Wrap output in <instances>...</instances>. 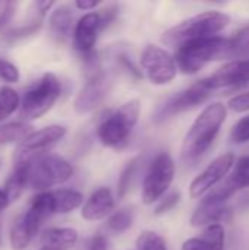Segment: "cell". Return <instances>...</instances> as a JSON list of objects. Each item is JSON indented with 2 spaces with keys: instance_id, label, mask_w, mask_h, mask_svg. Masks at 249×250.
<instances>
[{
  "instance_id": "cell-1",
  "label": "cell",
  "mask_w": 249,
  "mask_h": 250,
  "mask_svg": "<svg viewBox=\"0 0 249 250\" xmlns=\"http://www.w3.org/2000/svg\"><path fill=\"white\" fill-rule=\"evenodd\" d=\"M226 116L227 108L222 103H213L201 111L183 138L181 149V157L183 161L192 163L207 152L216 141Z\"/></svg>"
},
{
  "instance_id": "cell-2",
  "label": "cell",
  "mask_w": 249,
  "mask_h": 250,
  "mask_svg": "<svg viewBox=\"0 0 249 250\" xmlns=\"http://www.w3.org/2000/svg\"><path fill=\"white\" fill-rule=\"evenodd\" d=\"M230 22V18L219 10H207L201 12L195 16L181 21L175 26L169 28L163 35V44L169 47L179 48L181 45L201 38L217 37Z\"/></svg>"
},
{
  "instance_id": "cell-3",
  "label": "cell",
  "mask_w": 249,
  "mask_h": 250,
  "mask_svg": "<svg viewBox=\"0 0 249 250\" xmlns=\"http://www.w3.org/2000/svg\"><path fill=\"white\" fill-rule=\"evenodd\" d=\"M227 48L229 40L219 35L189 41L178 48L175 56L176 67L183 75H194L210 62L227 59Z\"/></svg>"
},
{
  "instance_id": "cell-4",
  "label": "cell",
  "mask_w": 249,
  "mask_h": 250,
  "mask_svg": "<svg viewBox=\"0 0 249 250\" xmlns=\"http://www.w3.org/2000/svg\"><path fill=\"white\" fill-rule=\"evenodd\" d=\"M141 114V103L134 98L110 113L97 129V136L106 148L119 149L126 145Z\"/></svg>"
},
{
  "instance_id": "cell-5",
  "label": "cell",
  "mask_w": 249,
  "mask_h": 250,
  "mask_svg": "<svg viewBox=\"0 0 249 250\" xmlns=\"http://www.w3.org/2000/svg\"><path fill=\"white\" fill-rule=\"evenodd\" d=\"M62 94V82L59 78L47 72L44 73L22 97L19 104L21 122H32L48 113Z\"/></svg>"
},
{
  "instance_id": "cell-6",
  "label": "cell",
  "mask_w": 249,
  "mask_h": 250,
  "mask_svg": "<svg viewBox=\"0 0 249 250\" xmlns=\"http://www.w3.org/2000/svg\"><path fill=\"white\" fill-rule=\"evenodd\" d=\"M73 176L72 164L57 154H41L31 160L28 188L44 192L66 183Z\"/></svg>"
},
{
  "instance_id": "cell-7",
  "label": "cell",
  "mask_w": 249,
  "mask_h": 250,
  "mask_svg": "<svg viewBox=\"0 0 249 250\" xmlns=\"http://www.w3.org/2000/svg\"><path fill=\"white\" fill-rule=\"evenodd\" d=\"M175 179V163L167 152H160L151 161L142 182L141 198L145 205H153L167 192Z\"/></svg>"
},
{
  "instance_id": "cell-8",
  "label": "cell",
  "mask_w": 249,
  "mask_h": 250,
  "mask_svg": "<svg viewBox=\"0 0 249 250\" xmlns=\"http://www.w3.org/2000/svg\"><path fill=\"white\" fill-rule=\"evenodd\" d=\"M236 190L238 189L227 179L219 188H214L210 192H207L205 198L200 202V205L195 208L191 217V226L203 227L226 220L230 212L229 208L226 207V202Z\"/></svg>"
},
{
  "instance_id": "cell-9",
  "label": "cell",
  "mask_w": 249,
  "mask_h": 250,
  "mask_svg": "<svg viewBox=\"0 0 249 250\" xmlns=\"http://www.w3.org/2000/svg\"><path fill=\"white\" fill-rule=\"evenodd\" d=\"M213 94V89L208 86L207 79H201L191 85L189 88L175 94L169 100H166L156 111L154 114V122L161 123L176 114L189 111L200 104L205 103Z\"/></svg>"
},
{
  "instance_id": "cell-10",
  "label": "cell",
  "mask_w": 249,
  "mask_h": 250,
  "mask_svg": "<svg viewBox=\"0 0 249 250\" xmlns=\"http://www.w3.org/2000/svg\"><path fill=\"white\" fill-rule=\"evenodd\" d=\"M141 66L153 85H167L178 75L175 57L167 50L154 44L144 48L141 54Z\"/></svg>"
},
{
  "instance_id": "cell-11",
  "label": "cell",
  "mask_w": 249,
  "mask_h": 250,
  "mask_svg": "<svg viewBox=\"0 0 249 250\" xmlns=\"http://www.w3.org/2000/svg\"><path fill=\"white\" fill-rule=\"evenodd\" d=\"M68 129L62 125H50L38 130H32L18 146L15 160H28L44 154L43 151L57 144L66 136Z\"/></svg>"
},
{
  "instance_id": "cell-12",
  "label": "cell",
  "mask_w": 249,
  "mask_h": 250,
  "mask_svg": "<svg viewBox=\"0 0 249 250\" xmlns=\"http://www.w3.org/2000/svg\"><path fill=\"white\" fill-rule=\"evenodd\" d=\"M235 155L232 152H226L210 163V166L201 171L189 186L191 198H201L207 192H210L233 167Z\"/></svg>"
},
{
  "instance_id": "cell-13",
  "label": "cell",
  "mask_w": 249,
  "mask_h": 250,
  "mask_svg": "<svg viewBox=\"0 0 249 250\" xmlns=\"http://www.w3.org/2000/svg\"><path fill=\"white\" fill-rule=\"evenodd\" d=\"M109 89L110 79L106 76V73L101 72L88 78L87 83L73 100V110L78 114H88L94 111L104 103L106 97L109 95Z\"/></svg>"
},
{
  "instance_id": "cell-14",
  "label": "cell",
  "mask_w": 249,
  "mask_h": 250,
  "mask_svg": "<svg viewBox=\"0 0 249 250\" xmlns=\"http://www.w3.org/2000/svg\"><path fill=\"white\" fill-rule=\"evenodd\" d=\"M103 21L98 12H88L75 23L73 28V45L84 56L94 51L100 31H103Z\"/></svg>"
},
{
  "instance_id": "cell-15",
  "label": "cell",
  "mask_w": 249,
  "mask_h": 250,
  "mask_svg": "<svg viewBox=\"0 0 249 250\" xmlns=\"http://www.w3.org/2000/svg\"><path fill=\"white\" fill-rule=\"evenodd\" d=\"M205 79L213 91L245 85L249 82V60H230Z\"/></svg>"
},
{
  "instance_id": "cell-16",
  "label": "cell",
  "mask_w": 249,
  "mask_h": 250,
  "mask_svg": "<svg viewBox=\"0 0 249 250\" xmlns=\"http://www.w3.org/2000/svg\"><path fill=\"white\" fill-rule=\"evenodd\" d=\"M114 209V196L109 188H98L91 193L81 208V217L87 221L107 218Z\"/></svg>"
},
{
  "instance_id": "cell-17",
  "label": "cell",
  "mask_w": 249,
  "mask_h": 250,
  "mask_svg": "<svg viewBox=\"0 0 249 250\" xmlns=\"http://www.w3.org/2000/svg\"><path fill=\"white\" fill-rule=\"evenodd\" d=\"M43 224L34 217L31 215L28 211H25L23 214H21L12 229H10V234H9V243L12 250H25L31 242L34 240V237L37 236L40 227Z\"/></svg>"
},
{
  "instance_id": "cell-18",
  "label": "cell",
  "mask_w": 249,
  "mask_h": 250,
  "mask_svg": "<svg viewBox=\"0 0 249 250\" xmlns=\"http://www.w3.org/2000/svg\"><path fill=\"white\" fill-rule=\"evenodd\" d=\"M73 26V13L69 4L57 6L48 18V29L53 40L57 42H65L72 35Z\"/></svg>"
},
{
  "instance_id": "cell-19",
  "label": "cell",
  "mask_w": 249,
  "mask_h": 250,
  "mask_svg": "<svg viewBox=\"0 0 249 250\" xmlns=\"http://www.w3.org/2000/svg\"><path fill=\"white\" fill-rule=\"evenodd\" d=\"M31 160H19L15 164V168L12 170L10 176L7 177L6 183H4V193L9 199V202H15L18 201L22 193L25 192V189L28 188V182H29V170H31Z\"/></svg>"
},
{
  "instance_id": "cell-20",
  "label": "cell",
  "mask_w": 249,
  "mask_h": 250,
  "mask_svg": "<svg viewBox=\"0 0 249 250\" xmlns=\"http://www.w3.org/2000/svg\"><path fill=\"white\" fill-rule=\"evenodd\" d=\"M79 242V234L70 227H51L41 236L43 250L73 249Z\"/></svg>"
},
{
  "instance_id": "cell-21",
  "label": "cell",
  "mask_w": 249,
  "mask_h": 250,
  "mask_svg": "<svg viewBox=\"0 0 249 250\" xmlns=\"http://www.w3.org/2000/svg\"><path fill=\"white\" fill-rule=\"evenodd\" d=\"M54 214H69L78 209L84 204V195L75 189H57L51 190Z\"/></svg>"
},
{
  "instance_id": "cell-22",
  "label": "cell",
  "mask_w": 249,
  "mask_h": 250,
  "mask_svg": "<svg viewBox=\"0 0 249 250\" xmlns=\"http://www.w3.org/2000/svg\"><path fill=\"white\" fill-rule=\"evenodd\" d=\"M32 132V126L25 122H10L0 126V145L22 142Z\"/></svg>"
},
{
  "instance_id": "cell-23",
  "label": "cell",
  "mask_w": 249,
  "mask_h": 250,
  "mask_svg": "<svg viewBox=\"0 0 249 250\" xmlns=\"http://www.w3.org/2000/svg\"><path fill=\"white\" fill-rule=\"evenodd\" d=\"M141 166V157H134L122 170L120 177L117 180V196L122 199L128 195V192L132 189L135 179H136V173L138 168Z\"/></svg>"
},
{
  "instance_id": "cell-24",
  "label": "cell",
  "mask_w": 249,
  "mask_h": 250,
  "mask_svg": "<svg viewBox=\"0 0 249 250\" xmlns=\"http://www.w3.org/2000/svg\"><path fill=\"white\" fill-rule=\"evenodd\" d=\"M134 224V212L129 208H123L112 214L106 223V229L113 234H122L128 231Z\"/></svg>"
},
{
  "instance_id": "cell-25",
  "label": "cell",
  "mask_w": 249,
  "mask_h": 250,
  "mask_svg": "<svg viewBox=\"0 0 249 250\" xmlns=\"http://www.w3.org/2000/svg\"><path fill=\"white\" fill-rule=\"evenodd\" d=\"M21 104L19 94L12 86H0V122L12 116Z\"/></svg>"
},
{
  "instance_id": "cell-26",
  "label": "cell",
  "mask_w": 249,
  "mask_h": 250,
  "mask_svg": "<svg viewBox=\"0 0 249 250\" xmlns=\"http://www.w3.org/2000/svg\"><path fill=\"white\" fill-rule=\"evenodd\" d=\"M249 56V26L242 28L229 40V48H227V59H238Z\"/></svg>"
},
{
  "instance_id": "cell-27",
  "label": "cell",
  "mask_w": 249,
  "mask_h": 250,
  "mask_svg": "<svg viewBox=\"0 0 249 250\" xmlns=\"http://www.w3.org/2000/svg\"><path fill=\"white\" fill-rule=\"evenodd\" d=\"M136 250H167L166 240L153 230L142 231L136 242H135Z\"/></svg>"
},
{
  "instance_id": "cell-28",
  "label": "cell",
  "mask_w": 249,
  "mask_h": 250,
  "mask_svg": "<svg viewBox=\"0 0 249 250\" xmlns=\"http://www.w3.org/2000/svg\"><path fill=\"white\" fill-rule=\"evenodd\" d=\"M201 239L213 250H223L225 248V229L220 223L210 224L203 231Z\"/></svg>"
},
{
  "instance_id": "cell-29",
  "label": "cell",
  "mask_w": 249,
  "mask_h": 250,
  "mask_svg": "<svg viewBox=\"0 0 249 250\" xmlns=\"http://www.w3.org/2000/svg\"><path fill=\"white\" fill-rule=\"evenodd\" d=\"M233 186L236 189H242V188H249V155L248 157H242L236 166H235V171L232 174V177L229 179Z\"/></svg>"
},
{
  "instance_id": "cell-30",
  "label": "cell",
  "mask_w": 249,
  "mask_h": 250,
  "mask_svg": "<svg viewBox=\"0 0 249 250\" xmlns=\"http://www.w3.org/2000/svg\"><path fill=\"white\" fill-rule=\"evenodd\" d=\"M40 28H41V21H31V22H28V23H25L22 26H18V28H13V29L7 31L4 34V38L9 42H15V41L22 40L25 37L34 35Z\"/></svg>"
},
{
  "instance_id": "cell-31",
  "label": "cell",
  "mask_w": 249,
  "mask_h": 250,
  "mask_svg": "<svg viewBox=\"0 0 249 250\" xmlns=\"http://www.w3.org/2000/svg\"><path fill=\"white\" fill-rule=\"evenodd\" d=\"M0 79L7 83H16L21 79L18 66L3 57H0Z\"/></svg>"
},
{
  "instance_id": "cell-32",
  "label": "cell",
  "mask_w": 249,
  "mask_h": 250,
  "mask_svg": "<svg viewBox=\"0 0 249 250\" xmlns=\"http://www.w3.org/2000/svg\"><path fill=\"white\" fill-rule=\"evenodd\" d=\"M230 141L233 144H245L249 141V114L235 123L230 132Z\"/></svg>"
},
{
  "instance_id": "cell-33",
  "label": "cell",
  "mask_w": 249,
  "mask_h": 250,
  "mask_svg": "<svg viewBox=\"0 0 249 250\" xmlns=\"http://www.w3.org/2000/svg\"><path fill=\"white\" fill-rule=\"evenodd\" d=\"M76 250H109V240L104 234H94L81 242Z\"/></svg>"
},
{
  "instance_id": "cell-34",
  "label": "cell",
  "mask_w": 249,
  "mask_h": 250,
  "mask_svg": "<svg viewBox=\"0 0 249 250\" xmlns=\"http://www.w3.org/2000/svg\"><path fill=\"white\" fill-rule=\"evenodd\" d=\"M181 201V193L179 192H172L169 195H166L163 199H160L158 205L154 209V214L156 215H163L169 211H172Z\"/></svg>"
},
{
  "instance_id": "cell-35",
  "label": "cell",
  "mask_w": 249,
  "mask_h": 250,
  "mask_svg": "<svg viewBox=\"0 0 249 250\" xmlns=\"http://www.w3.org/2000/svg\"><path fill=\"white\" fill-rule=\"evenodd\" d=\"M16 9H18V1L0 0V29L10 22Z\"/></svg>"
},
{
  "instance_id": "cell-36",
  "label": "cell",
  "mask_w": 249,
  "mask_h": 250,
  "mask_svg": "<svg viewBox=\"0 0 249 250\" xmlns=\"http://www.w3.org/2000/svg\"><path fill=\"white\" fill-rule=\"evenodd\" d=\"M229 108L235 113H242V111H248L249 110V91L242 92L236 97H233L229 101Z\"/></svg>"
},
{
  "instance_id": "cell-37",
  "label": "cell",
  "mask_w": 249,
  "mask_h": 250,
  "mask_svg": "<svg viewBox=\"0 0 249 250\" xmlns=\"http://www.w3.org/2000/svg\"><path fill=\"white\" fill-rule=\"evenodd\" d=\"M98 13L101 16V21H103V28L106 29L116 19V16L119 13V7H117V4H110V6H107L104 10H101Z\"/></svg>"
},
{
  "instance_id": "cell-38",
  "label": "cell",
  "mask_w": 249,
  "mask_h": 250,
  "mask_svg": "<svg viewBox=\"0 0 249 250\" xmlns=\"http://www.w3.org/2000/svg\"><path fill=\"white\" fill-rule=\"evenodd\" d=\"M181 250H213L201 237H194V239H188Z\"/></svg>"
},
{
  "instance_id": "cell-39",
  "label": "cell",
  "mask_w": 249,
  "mask_h": 250,
  "mask_svg": "<svg viewBox=\"0 0 249 250\" xmlns=\"http://www.w3.org/2000/svg\"><path fill=\"white\" fill-rule=\"evenodd\" d=\"M117 59H119V63L122 64V67H123L129 75H134V76H135V78H138V79L142 76V75H141V72H139V70L134 66V63L128 59V56H125V54H119V57H117Z\"/></svg>"
},
{
  "instance_id": "cell-40",
  "label": "cell",
  "mask_w": 249,
  "mask_h": 250,
  "mask_svg": "<svg viewBox=\"0 0 249 250\" xmlns=\"http://www.w3.org/2000/svg\"><path fill=\"white\" fill-rule=\"evenodd\" d=\"M73 4H75V7H76V9L87 12V10H92V9H95V7L100 4V1H97V0H76Z\"/></svg>"
},
{
  "instance_id": "cell-41",
  "label": "cell",
  "mask_w": 249,
  "mask_h": 250,
  "mask_svg": "<svg viewBox=\"0 0 249 250\" xmlns=\"http://www.w3.org/2000/svg\"><path fill=\"white\" fill-rule=\"evenodd\" d=\"M9 205H10V202H9V199H7V196H6L4 190L0 189V212H3Z\"/></svg>"
},
{
  "instance_id": "cell-42",
  "label": "cell",
  "mask_w": 249,
  "mask_h": 250,
  "mask_svg": "<svg viewBox=\"0 0 249 250\" xmlns=\"http://www.w3.org/2000/svg\"><path fill=\"white\" fill-rule=\"evenodd\" d=\"M1 245H3V237H1V227H0V248H1Z\"/></svg>"
},
{
  "instance_id": "cell-43",
  "label": "cell",
  "mask_w": 249,
  "mask_h": 250,
  "mask_svg": "<svg viewBox=\"0 0 249 250\" xmlns=\"http://www.w3.org/2000/svg\"><path fill=\"white\" fill-rule=\"evenodd\" d=\"M0 164H1V163H0Z\"/></svg>"
},
{
  "instance_id": "cell-44",
  "label": "cell",
  "mask_w": 249,
  "mask_h": 250,
  "mask_svg": "<svg viewBox=\"0 0 249 250\" xmlns=\"http://www.w3.org/2000/svg\"><path fill=\"white\" fill-rule=\"evenodd\" d=\"M41 250H43V249H41Z\"/></svg>"
}]
</instances>
